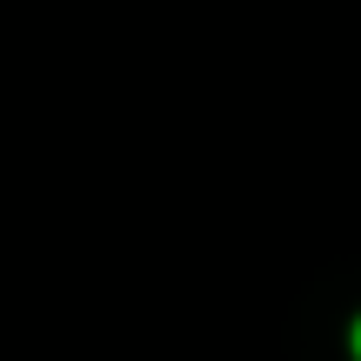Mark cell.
Returning a JSON list of instances; mask_svg holds the SVG:
<instances>
[{"label":"cell","instance_id":"cell-1","mask_svg":"<svg viewBox=\"0 0 361 361\" xmlns=\"http://www.w3.org/2000/svg\"><path fill=\"white\" fill-rule=\"evenodd\" d=\"M355 361H361V322H355Z\"/></svg>","mask_w":361,"mask_h":361}]
</instances>
